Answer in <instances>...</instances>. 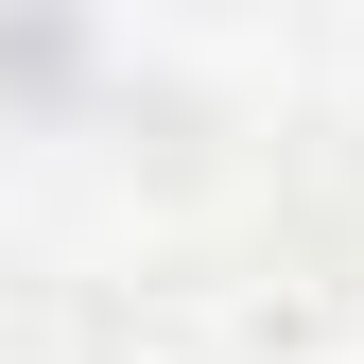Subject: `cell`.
<instances>
[{"label": "cell", "mask_w": 364, "mask_h": 364, "mask_svg": "<svg viewBox=\"0 0 364 364\" xmlns=\"http://www.w3.org/2000/svg\"><path fill=\"white\" fill-rule=\"evenodd\" d=\"M330 364H364V330H347V347H330Z\"/></svg>", "instance_id": "cell-1"}]
</instances>
